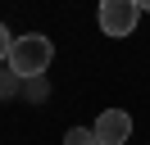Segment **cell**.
<instances>
[{"instance_id": "1", "label": "cell", "mask_w": 150, "mask_h": 145, "mask_svg": "<svg viewBox=\"0 0 150 145\" xmlns=\"http://www.w3.org/2000/svg\"><path fill=\"white\" fill-rule=\"evenodd\" d=\"M50 59H55V45H50V36L28 32V36H18V41H14V50H9V72H14L18 82L46 77V72H50Z\"/></svg>"}, {"instance_id": "2", "label": "cell", "mask_w": 150, "mask_h": 145, "mask_svg": "<svg viewBox=\"0 0 150 145\" xmlns=\"http://www.w3.org/2000/svg\"><path fill=\"white\" fill-rule=\"evenodd\" d=\"M141 9L137 0H100V32L105 36H132Z\"/></svg>"}, {"instance_id": "3", "label": "cell", "mask_w": 150, "mask_h": 145, "mask_svg": "<svg viewBox=\"0 0 150 145\" xmlns=\"http://www.w3.org/2000/svg\"><path fill=\"white\" fill-rule=\"evenodd\" d=\"M96 145H127V136H132V118L123 113V109H105L100 118H96Z\"/></svg>"}, {"instance_id": "4", "label": "cell", "mask_w": 150, "mask_h": 145, "mask_svg": "<svg viewBox=\"0 0 150 145\" xmlns=\"http://www.w3.org/2000/svg\"><path fill=\"white\" fill-rule=\"evenodd\" d=\"M64 145H96V132H86V127H68V132H64Z\"/></svg>"}, {"instance_id": "5", "label": "cell", "mask_w": 150, "mask_h": 145, "mask_svg": "<svg viewBox=\"0 0 150 145\" xmlns=\"http://www.w3.org/2000/svg\"><path fill=\"white\" fill-rule=\"evenodd\" d=\"M28 100H46V77H32L28 82Z\"/></svg>"}, {"instance_id": "6", "label": "cell", "mask_w": 150, "mask_h": 145, "mask_svg": "<svg viewBox=\"0 0 150 145\" xmlns=\"http://www.w3.org/2000/svg\"><path fill=\"white\" fill-rule=\"evenodd\" d=\"M9 50H14V41H9V27L0 23V59H5V63H9Z\"/></svg>"}, {"instance_id": "7", "label": "cell", "mask_w": 150, "mask_h": 145, "mask_svg": "<svg viewBox=\"0 0 150 145\" xmlns=\"http://www.w3.org/2000/svg\"><path fill=\"white\" fill-rule=\"evenodd\" d=\"M137 9H141V14H150V0H137Z\"/></svg>"}]
</instances>
